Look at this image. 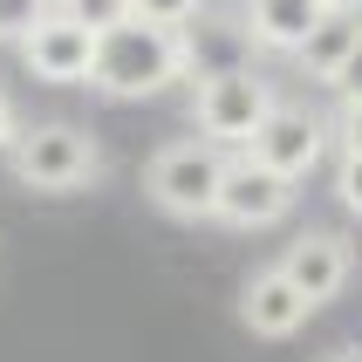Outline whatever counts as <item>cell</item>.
<instances>
[{
    "label": "cell",
    "instance_id": "cell-3",
    "mask_svg": "<svg viewBox=\"0 0 362 362\" xmlns=\"http://www.w3.org/2000/svg\"><path fill=\"white\" fill-rule=\"evenodd\" d=\"M226 151L205 137H178L144 164V199L164 219H212L219 212V185H226Z\"/></svg>",
    "mask_w": 362,
    "mask_h": 362
},
{
    "label": "cell",
    "instance_id": "cell-16",
    "mask_svg": "<svg viewBox=\"0 0 362 362\" xmlns=\"http://www.w3.org/2000/svg\"><path fill=\"white\" fill-rule=\"evenodd\" d=\"M328 89H335L342 103H362V35H356V48H349V62L328 76Z\"/></svg>",
    "mask_w": 362,
    "mask_h": 362
},
{
    "label": "cell",
    "instance_id": "cell-17",
    "mask_svg": "<svg viewBox=\"0 0 362 362\" xmlns=\"http://www.w3.org/2000/svg\"><path fill=\"white\" fill-rule=\"evenodd\" d=\"M328 137L342 144V151H362V103H342V110L328 117Z\"/></svg>",
    "mask_w": 362,
    "mask_h": 362
},
{
    "label": "cell",
    "instance_id": "cell-7",
    "mask_svg": "<svg viewBox=\"0 0 362 362\" xmlns=\"http://www.w3.org/2000/svg\"><path fill=\"white\" fill-rule=\"evenodd\" d=\"M287 212H294V178H281V171L253 164L246 151H240L233 164H226L219 212H212L219 226H233V233H260V226H281Z\"/></svg>",
    "mask_w": 362,
    "mask_h": 362
},
{
    "label": "cell",
    "instance_id": "cell-5",
    "mask_svg": "<svg viewBox=\"0 0 362 362\" xmlns=\"http://www.w3.org/2000/svg\"><path fill=\"white\" fill-rule=\"evenodd\" d=\"M246 158L301 185L308 171L328 158V117H308L301 103H274V110H267V123L253 130V144H246Z\"/></svg>",
    "mask_w": 362,
    "mask_h": 362
},
{
    "label": "cell",
    "instance_id": "cell-10",
    "mask_svg": "<svg viewBox=\"0 0 362 362\" xmlns=\"http://www.w3.org/2000/svg\"><path fill=\"white\" fill-rule=\"evenodd\" d=\"M322 14H328V0H246V41L267 48V55H294Z\"/></svg>",
    "mask_w": 362,
    "mask_h": 362
},
{
    "label": "cell",
    "instance_id": "cell-1",
    "mask_svg": "<svg viewBox=\"0 0 362 362\" xmlns=\"http://www.w3.org/2000/svg\"><path fill=\"white\" fill-rule=\"evenodd\" d=\"M192 76V41L185 28H158V21H123L110 35H96V69H89V89L110 103H144L164 96L171 82Z\"/></svg>",
    "mask_w": 362,
    "mask_h": 362
},
{
    "label": "cell",
    "instance_id": "cell-2",
    "mask_svg": "<svg viewBox=\"0 0 362 362\" xmlns=\"http://www.w3.org/2000/svg\"><path fill=\"white\" fill-rule=\"evenodd\" d=\"M7 171L28 192H89L103 178V144L82 123H21V137L7 144Z\"/></svg>",
    "mask_w": 362,
    "mask_h": 362
},
{
    "label": "cell",
    "instance_id": "cell-15",
    "mask_svg": "<svg viewBox=\"0 0 362 362\" xmlns=\"http://www.w3.org/2000/svg\"><path fill=\"white\" fill-rule=\"evenodd\" d=\"M335 199L362 219V151H342V164H335Z\"/></svg>",
    "mask_w": 362,
    "mask_h": 362
},
{
    "label": "cell",
    "instance_id": "cell-4",
    "mask_svg": "<svg viewBox=\"0 0 362 362\" xmlns=\"http://www.w3.org/2000/svg\"><path fill=\"white\" fill-rule=\"evenodd\" d=\"M274 103H281L274 82L253 76V69H205L199 89H192V130L219 151H246Z\"/></svg>",
    "mask_w": 362,
    "mask_h": 362
},
{
    "label": "cell",
    "instance_id": "cell-13",
    "mask_svg": "<svg viewBox=\"0 0 362 362\" xmlns=\"http://www.w3.org/2000/svg\"><path fill=\"white\" fill-rule=\"evenodd\" d=\"M48 7H55V0H0V41H21Z\"/></svg>",
    "mask_w": 362,
    "mask_h": 362
},
{
    "label": "cell",
    "instance_id": "cell-9",
    "mask_svg": "<svg viewBox=\"0 0 362 362\" xmlns=\"http://www.w3.org/2000/svg\"><path fill=\"white\" fill-rule=\"evenodd\" d=\"M308 315H315V301L287 281L281 267H260V274L240 287V328H246V335H260V342H287V335H301Z\"/></svg>",
    "mask_w": 362,
    "mask_h": 362
},
{
    "label": "cell",
    "instance_id": "cell-20",
    "mask_svg": "<svg viewBox=\"0 0 362 362\" xmlns=\"http://www.w3.org/2000/svg\"><path fill=\"white\" fill-rule=\"evenodd\" d=\"M328 7H356V14H362V0H328Z\"/></svg>",
    "mask_w": 362,
    "mask_h": 362
},
{
    "label": "cell",
    "instance_id": "cell-6",
    "mask_svg": "<svg viewBox=\"0 0 362 362\" xmlns=\"http://www.w3.org/2000/svg\"><path fill=\"white\" fill-rule=\"evenodd\" d=\"M14 48H21V62H28V76H35V82H55V89L89 82V69H96V28L69 21L62 7H48Z\"/></svg>",
    "mask_w": 362,
    "mask_h": 362
},
{
    "label": "cell",
    "instance_id": "cell-19",
    "mask_svg": "<svg viewBox=\"0 0 362 362\" xmlns=\"http://www.w3.org/2000/svg\"><path fill=\"white\" fill-rule=\"evenodd\" d=\"M322 362H362V349H335V356H322Z\"/></svg>",
    "mask_w": 362,
    "mask_h": 362
},
{
    "label": "cell",
    "instance_id": "cell-14",
    "mask_svg": "<svg viewBox=\"0 0 362 362\" xmlns=\"http://www.w3.org/2000/svg\"><path fill=\"white\" fill-rule=\"evenodd\" d=\"M205 0H137V21H158V28H192Z\"/></svg>",
    "mask_w": 362,
    "mask_h": 362
},
{
    "label": "cell",
    "instance_id": "cell-21",
    "mask_svg": "<svg viewBox=\"0 0 362 362\" xmlns=\"http://www.w3.org/2000/svg\"><path fill=\"white\" fill-rule=\"evenodd\" d=\"M240 7H246V0H240Z\"/></svg>",
    "mask_w": 362,
    "mask_h": 362
},
{
    "label": "cell",
    "instance_id": "cell-11",
    "mask_svg": "<svg viewBox=\"0 0 362 362\" xmlns=\"http://www.w3.org/2000/svg\"><path fill=\"white\" fill-rule=\"evenodd\" d=\"M356 35H362L356 7H328V14L315 21V28H308V41L294 48V62H301V76H308V82H328V76H335V69L349 62Z\"/></svg>",
    "mask_w": 362,
    "mask_h": 362
},
{
    "label": "cell",
    "instance_id": "cell-18",
    "mask_svg": "<svg viewBox=\"0 0 362 362\" xmlns=\"http://www.w3.org/2000/svg\"><path fill=\"white\" fill-rule=\"evenodd\" d=\"M21 137V110H14V96L0 89V158H7V144Z\"/></svg>",
    "mask_w": 362,
    "mask_h": 362
},
{
    "label": "cell",
    "instance_id": "cell-12",
    "mask_svg": "<svg viewBox=\"0 0 362 362\" xmlns=\"http://www.w3.org/2000/svg\"><path fill=\"white\" fill-rule=\"evenodd\" d=\"M69 21H82V28H96V35H110V28H123V21H137V0H55Z\"/></svg>",
    "mask_w": 362,
    "mask_h": 362
},
{
    "label": "cell",
    "instance_id": "cell-8",
    "mask_svg": "<svg viewBox=\"0 0 362 362\" xmlns=\"http://www.w3.org/2000/svg\"><path fill=\"white\" fill-rule=\"evenodd\" d=\"M274 267H281V274L301 287L315 308H328L349 287V274H356V246H349L342 233H328V226H308L301 240H287V253Z\"/></svg>",
    "mask_w": 362,
    "mask_h": 362
}]
</instances>
